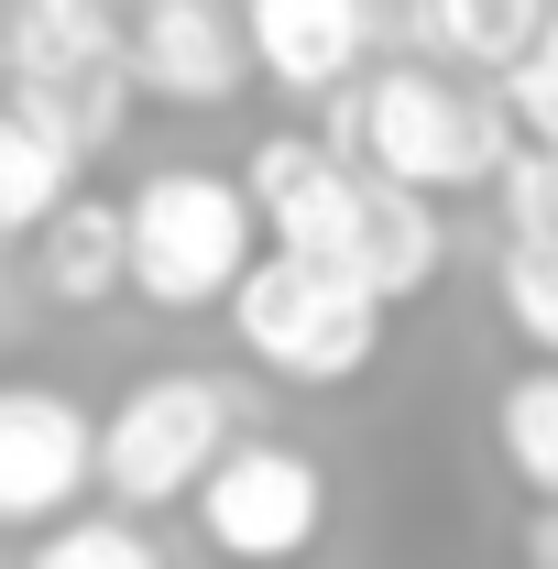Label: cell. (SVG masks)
Listing matches in <instances>:
<instances>
[{"mask_svg": "<svg viewBox=\"0 0 558 569\" xmlns=\"http://www.w3.org/2000/svg\"><path fill=\"white\" fill-rule=\"evenodd\" d=\"M548 11H558V0H406L417 56H438V67H482V77L515 67V56H526V33H537Z\"/></svg>", "mask_w": 558, "mask_h": 569, "instance_id": "12", "label": "cell"}, {"mask_svg": "<svg viewBox=\"0 0 558 569\" xmlns=\"http://www.w3.org/2000/svg\"><path fill=\"white\" fill-rule=\"evenodd\" d=\"M252 252H263L252 198L219 164H153L121 198V296L165 307V318L230 307V284L252 274Z\"/></svg>", "mask_w": 558, "mask_h": 569, "instance_id": "2", "label": "cell"}, {"mask_svg": "<svg viewBox=\"0 0 558 569\" xmlns=\"http://www.w3.org/2000/svg\"><path fill=\"white\" fill-rule=\"evenodd\" d=\"M252 77H275L285 99H340L372 56V0H230Z\"/></svg>", "mask_w": 558, "mask_h": 569, "instance_id": "9", "label": "cell"}, {"mask_svg": "<svg viewBox=\"0 0 558 569\" xmlns=\"http://www.w3.org/2000/svg\"><path fill=\"white\" fill-rule=\"evenodd\" d=\"M0 252H11V241H0Z\"/></svg>", "mask_w": 558, "mask_h": 569, "instance_id": "21", "label": "cell"}, {"mask_svg": "<svg viewBox=\"0 0 558 569\" xmlns=\"http://www.w3.org/2000/svg\"><path fill=\"white\" fill-rule=\"evenodd\" d=\"M121 77L153 110H230L252 88V56H241V22L230 0H132L121 22Z\"/></svg>", "mask_w": 558, "mask_h": 569, "instance_id": "6", "label": "cell"}, {"mask_svg": "<svg viewBox=\"0 0 558 569\" xmlns=\"http://www.w3.org/2000/svg\"><path fill=\"white\" fill-rule=\"evenodd\" d=\"M526 569H558V503H537V526H526Z\"/></svg>", "mask_w": 558, "mask_h": 569, "instance_id": "18", "label": "cell"}, {"mask_svg": "<svg viewBox=\"0 0 558 569\" xmlns=\"http://www.w3.org/2000/svg\"><path fill=\"white\" fill-rule=\"evenodd\" d=\"M0 88H11V44H0Z\"/></svg>", "mask_w": 558, "mask_h": 569, "instance_id": "19", "label": "cell"}, {"mask_svg": "<svg viewBox=\"0 0 558 569\" xmlns=\"http://www.w3.org/2000/svg\"><path fill=\"white\" fill-rule=\"evenodd\" d=\"M492 449L537 503H558V361H526L492 383Z\"/></svg>", "mask_w": 558, "mask_h": 569, "instance_id": "14", "label": "cell"}, {"mask_svg": "<svg viewBox=\"0 0 558 569\" xmlns=\"http://www.w3.org/2000/svg\"><path fill=\"white\" fill-rule=\"evenodd\" d=\"M88 493V406L67 383H0V526L44 537Z\"/></svg>", "mask_w": 558, "mask_h": 569, "instance_id": "8", "label": "cell"}, {"mask_svg": "<svg viewBox=\"0 0 558 569\" xmlns=\"http://www.w3.org/2000/svg\"><path fill=\"white\" fill-rule=\"evenodd\" d=\"M492 296H504V329H515L537 361H558V230H526V241H504V263H492Z\"/></svg>", "mask_w": 558, "mask_h": 569, "instance_id": "15", "label": "cell"}, {"mask_svg": "<svg viewBox=\"0 0 558 569\" xmlns=\"http://www.w3.org/2000/svg\"><path fill=\"white\" fill-rule=\"evenodd\" d=\"M22 569H165V548L142 537V515H56Z\"/></svg>", "mask_w": 558, "mask_h": 569, "instance_id": "17", "label": "cell"}, {"mask_svg": "<svg viewBox=\"0 0 558 569\" xmlns=\"http://www.w3.org/2000/svg\"><path fill=\"white\" fill-rule=\"evenodd\" d=\"M340 274L395 318L406 296H427V284L449 274V219H438V198H406V187H383V176H361V209H350L340 230Z\"/></svg>", "mask_w": 558, "mask_h": 569, "instance_id": "10", "label": "cell"}, {"mask_svg": "<svg viewBox=\"0 0 558 569\" xmlns=\"http://www.w3.org/2000/svg\"><path fill=\"white\" fill-rule=\"evenodd\" d=\"M33 284L56 307H110L121 296V198H88L77 187L67 209L33 230Z\"/></svg>", "mask_w": 558, "mask_h": 569, "instance_id": "11", "label": "cell"}, {"mask_svg": "<svg viewBox=\"0 0 558 569\" xmlns=\"http://www.w3.org/2000/svg\"><path fill=\"white\" fill-rule=\"evenodd\" d=\"M67 198H77V153L0 99V241H33Z\"/></svg>", "mask_w": 558, "mask_h": 569, "instance_id": "13", "label": "cell"}, {"mask_svg": "<svg viewBox=\"0 0 558 569\" xmlns=\"http://www.w3.org/2000/svg\"><path fill=\"white\" fill-rule=\"evenodd\" d=\"M230 340L263 361L275 383H361L383 361V307L307 252H252V274L230 284Z\"/></svg>", "mask_w": 558, "mask_h": 569, "instance_id": "4", "label": "cell"}, {"mask_svg": "<svg viewBox=\"0 0 558 569\" xmlns=\"http://www.w3.org/2000/svg\"><path fill=\"white\" fill-rule=\"evenodd\" d=\"M187 515L230 569H296L329 526V471L296 438H230L209 460V482L187 493Z\"/></svg>", "mask_w": 558, "mask_h": 569, "instance_id": "5", "label": "cell"}, {"mask_svg": "<svg viewBox=\"0 0 558 569\" xmlns=\"http://www.w3.org/2000/svg\"><path fill=\"white\" fill-rule=\"evenodd\" d=\"M329 110V153H350L361 176H383V187H406V198H482L492 164L515 153L504 132V110H492L482 77L438 67V56H395V67H361L340 99H318Z\"/></svg>", "mask_w": 558, "mask_h": 569, "instance_id": "1", "label": "cell"}, {"mask_svg": "<svg viewBox=\"0 0 558 569\" xmlns=\"http://www.w3.org/2000/svg\"><path fill=\"white\" fill-rule=\"evenodd\" d=\"M241 438V395L219 372H132L110 417H88V482L110 515H165L209 482V460Z\"/></svg>", "mask_w": 558, "mask_h": 569, "instance_id": "3", "label": "cell"}, {"mask_svg": "<svg viewBox=\"0 0 558 569\" xmlns=\"http://www.w3.org/2000/svg\"><path fill=\"white\" fill-rule=\"evenodd\" d=\"M0 11H11V0H0Z\"/></svg>", "mask_w": 558, "mask_h": 569, "instance_id": "20", "label": "cell"}, {"mask_svg": "<svg viewBox=\"0 0 558 569\" xmlns=\"http://www.w3.org/2000/svg\"><path fill=\"white\" fill-rule=\"evenodd\" d=\"M0 44H11V88H0V99H11L33 132H56L77 164L121 142V121H132L121 44H56V33H22V22H0Z\"/></svg>", "mask_w": 558, "mask_h": 569, "instance_id": "7", "label": "cell"}, {"mask_svg": "<svg viewBox=\"0 0 558 569\" xmlns=\"http://www.w3.org/2000/svg\"><path fill=\"white\" fill-rule=\"evenodd\" d=\"M492 88V110H504V132L526 142V153H558V11L526 33V56L504 77H482Z\"/></svg>", "mask_w": 558, "mask_h": 569, "instance_id": "16", "label": "cell"}]
</instances>
